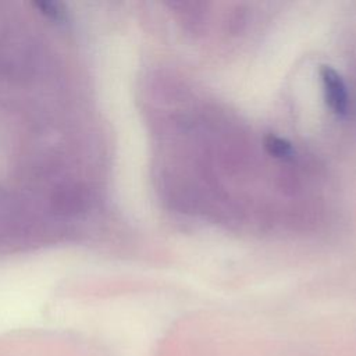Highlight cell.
Returning a JSON list of instances; mask_svg holds the SVG:
<instances>
[{"instance_id":"obj_2","label":"cell","mask_w":356,"mask_h":356,"mask_svg":"<svg viewBox=\"0 0 356 356\" xmlns=\"http://www.w3.org/2000/svg\"><path fill=\"white\" fill-rule=\"evenodd\" d=\"M264 147L268 152V154L277 157V159H292L295 156V150L293 146L289 140L277 136V135H267L264 138Z\"/></svg>"},{"instance_id":"obj_1","label":"cell","mask_w":356,"mask_h":356,"mask_svg":"<svg viewBox=\"0 0 356 356\" xmlns=\"http://www.w3.org/2000/svg\"><path fill=\"white\" fill-rule=\"evenodd\" d=\"M320 78L323 83L324 97L330 108L338 115L343 117L348 113L349 96L343 78L330 65H321Z\"/></svg>"}]
</instances>
